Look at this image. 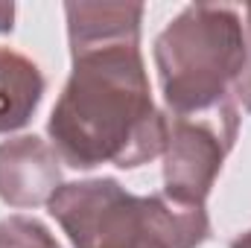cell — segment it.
<instances>
[{
	"label": "cell",
	"instance_id": "cell-1",
	"mask_svg": "<svg viewBox=\"0 0 251 248\" xmlns=\"http://www.w3.org/2000/svg\"><path fill=\"white\" fill-rule=\"evenodd\" d=\"M73 70L47 134L73 170H134L164 152V114L140 56V3H64Z\"/></svg>",
	"mask_w": 251,
	"mask_h": 248
},
{
	"label": "cell",
	"instance_id": "cell-2",
	"mask_svg": "<svg viewBox=\"0 0 251 248\" xmlns=\"http://www.w3.org/2000/svg\"><path fill=\"white\" fill-rule=\"evenodd\" d=\"M47 207L73 248H199L210 237L204 207L134 196L114 178L62 184Z\"/></svg>",
	"mask_w": 251,
	"mask_h": 248
},
{
	"label": "cell",
	"instance_id": "cell-3",
	"mask_svg": "<svg viewBox=\"0 0 251 248\" xmlns=\"http://www.w3.org/2000/svg\"><path fill=\"white\" fill-rule=\"evenodd\" d=\"M249 56L243 18L231 6H184L155 38V67L167 114H207L234 102Z\"/></svg>",
	"mask_w": 251,
	"mask_h": 248
},
{
	"label": "cell",
	"instance_id": "cell-4",
	"mask_svg": "<svg viewBox=\"0 0 251 248\" xmlns=\"http://www.w3.org/2000/svg\"><path fill=\"white\" fill-rule=\"evenodd\" d=\"M237 131V99L207 114L164 111V193L173 201L204 207Z\"/></svg>",
	"mask_w": 251,
	"mask_h": 248
},
{
	"label": "cell",
	"instance_id": "cell-5",
	"mask_svg": "<svg viewBox=\"0 0 251 248\" xmlns=\"http://www.w3.org/2000/svg\"><path fill=\"white\" fill-rule=\"evenodd\" d=\"M56 149L35 137L21 134L0 143V198L9 207H38L62 187V167Z\"/></svg>",
	"mask_w": 251,
	"mask_h": 248
},
{
	"label": "cell",
	"instance_id": "cell-6",
	"mask_svg": "<svg viewBox=\"0 0 251 248\" xmlns=\"http://www.w3.org/2000/svg\"><path fill=\"white\" fill-rule=\"evenodd\" d=\"M44 88L47 82L38 64L9 47H0V134L18 131L32 120Z\"/></svg>",
	"mask_w": 251,
	"mask_h": 248
},
{
	"label": "cell",
	"instance_id": "cell-7",
	"mask_svg": "<svg viewBox=\"0 0 251 248\" xmlns=\"http://www.w3.org/2000/svg\"><path fill=\"white\" fill-rule=\"evenodd\" d=\"M0 248H62L50 228L35 216H6L0 219Z\"/></svg>",
	"mask_w": 251,
	"mask_h": 248
},
{
	"label": "cell",
	"instance_id": "cell-8",
	"mask_svg": "<svg viewBox=\"0 0 251 248\" xmlns=\"http://www.w3.org/2000/svg\"><path fill=\"white\" fill-rule=\"evenodd\" d=\"M246 18H249V56H246V64H243V70H240L231 94H234V99L251 114V9L246 12Z\"/></svg>",
	"mask_w": 251,
	"mask_h": 248
},
{
	"label": "cell",
	"instance_id": "cell-9",
	"mask_svg": "<svg viewBox=\"0 0 251 248\" xmlns=\"http://www.w3.org/2000/svg\"><path fill=\"white\" fill-rule=\"evenodd\" d=\"M12 18H15V6L0 3V32H12Z\"/></svg>",
	"mask_w": 251,
	"mask_h": 248
},
{
	"label": "cell",
	"instance_id": "cell-10",
	"mask_svg": "<svg viewBox=\"0 0 251 248\" xmlns=\"http://www.w3.org/2000/svg\"><path fill=\"white\" fill-rule=\"evenodd\" d=\"M231 248H251V231H246V234H240L234 243H231Z\"/></svg>",
	"mask_w": 251,
	"mask_h": 248
}]
</instances>
